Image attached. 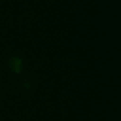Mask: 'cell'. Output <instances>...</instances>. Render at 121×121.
<instances>
[{"mask_svg":"<svg viewBox=\"0 0 121 121\" xmlns=\"http://www.w3.org/2000/svg\"><path fill=\"white\" fill-rule=\"evenodd\" d=\"M11 68L15 71H20L21 69V62L20 60H11Z\"/></svg>","mask_w":121,"mask_h":121,"instance_id":"obj_1","label":"cell"}]
</instances>
